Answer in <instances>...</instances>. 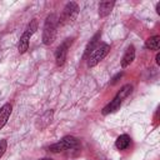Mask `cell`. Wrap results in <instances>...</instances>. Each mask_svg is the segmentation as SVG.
I'll return each instance as SVG.
<instances>
[{"label": "cell", "mask_w": 160, "mask_h": 160, "mask_svg": "<svg viewBox=\"0 0 160 160\" xmlns=\"http://www.w3.org/2000/svg\"><path fill=\"white\" fill-rule=\"evenodd\" d=\"M134 59H135V48H134L132 45H130V46L126 49V51H125V54H124V56H122L121 66H122V68L129 66V65L134 61Z\"/></svg>", "instance_id": "8"}, {"label": "cell", "mask_w": 160, "mask_h": 160, "mask_svg": "<svg viewBox=\"0 0 160 160\" xmlns=\"http://www.w3.org/2000/svg\"><path fill=\"white\" fill-rule=\"evenodd\" d=\"M11 109H12V106H11V104H5V105H2L1 108H0V130L4 128V125L8 122V120H9V116H10V114H11Z\"/></svg>", "instance_id": "7"}, {"label": "cell", "mask_w": 160, "mask_h": 160, "mask_svg": "<svg viewBox=\"0 0 160 160\" xmlns=\"http://www.w3.org/2000/svg\"><path fill=\"white\" fill-rule=\"evenodd\" d=\"M129 145H130V138H129L126 134L120 135V136L116 139V141H115V146H116L119 150H124V149H126Z\"/></svg>", "instance_id": "12"}, {"label": "cell", "mask_w": 160, "mask_h": 160, "mask_svg": "<svg viewBox=\"0 0 160 160\" xmlns=\"http://www.w3.org/2000/svg\"><path fill=\"white\" fill-rule=\"evenodd\" d=\"M131 90H132V86H131V85H129V84H128V85H124V86L120 89V91L116 94V98L122 101V100L131 92Z\"/></svg>", "instance_id": "14"}, {"label": "cell", "mask_w": 160, "mask_h": 160, "mask_svg": "<svg viewBox=\"0 0 160 160\" xmlns=\"http://www.w3.org/2000/svg\"><path fill=\"white\" fill-rule=\"evenodd\" d=\"M78 12H79V6L76 2L74 1H70L65 5V8L62 9V12L60 15V18H58V24L60 25H66V24H70L72 22L76 16H78Z\"/></svg>", "instance_id": "3"}, {"label": "cell", "mask_w": 160, "mask_h": 160, "mask_svg": "<svg viewBox=\"0 0 160 160\" xmlns=\"http://www.w3.org/2000/svg\"><path fill=\"white\" fill-rule=\"evenodd\" d=\"M51 118H52V111H46L40 119H39V121H40V128H45L48 124H50L51 122Z\"/></svg>", "instance_id": "15"}, {"label": "cell", "mask_w": 160, "mask_h": 160, "mask_svg": "<svg viewBox=\"0 0 160 160\" xmlns=\"http://www.w3.org/2000/svg\"><path fill=\"white\" fill-rule=\"evenodd\" d=\"M156 64H158V65H160V54H158V55H156Z\"/></svg>", "instance_id": "18"}, {"label": "cell", "mask_w": 160, "mask_h": 160, "mask_svg": "<svg viewBox=\"0 0 160 160\" xmlns=\"http://www.w3.org/2000/svg\"><path fill=\"white\" fill-rule=\"evenodd\" d=\"M38 30V20L34 19L29 22V25L26 26L25 31L22 32L20 40H19V44H18V50L20 54H24L28 48H29V41H30V38L34 35V32Z\"/></svg>", "instance_id": "2"}, {"label": "cell", "mask_w": 160, "mask_h": 160, "mask_svg": "<svg viewBox=\"0 0 160 160\" xmlns=\"http://www.w3.org/2000/svg\"><path fill=\"white\" fill-rule=\"evenodd\" d=\"M6 146H8L6 140H5V139L0 140V159H1V156L4 155V152H5V150H6Z\"/></svg>", "instance_id": "16"}, {"label": "cell", "mask_w": 160, "mask_h": 160, "mask_svg": "<svg viewBox=\"0 0 160 160\" xmlns=\"http://www.w3.org/2000/svg\"><path fill=\"white\" fill-rule=\"evenodd\" d=\"M121 102H122V101L115 96V98H114V99H112V100H111V101H110V102H109V104L102 109V111H101V112H102V115H108V114H111V112L116 111V110L120 108Z\"/></svg>", "instance_id": "10"}, {"label": "cell", "mask_w": 160, "mask_h": 160, "mask_svg": "<svg viewBox=\"0 0 160 160\" xmlns=\"http://www.w3.org/2000/svg\"><path fill=\"white\" fill-rule=\"evenodd\" d=\"M78 144H79V141H78L76 138H74V136H65L59 142H55V144L50 145L49 150L52 151V152H60V151H64V150L74 149V148L78 146Z\"/></svg>", "instance_id": "5"}, {"label": "cell", "mask_w": 160, "mask_h": 160, "mask_svg": "<svg viewBox=\"0 0 160 160\" xmlns=\"http://www.w3.org/2000/svg\"><path fill=\"white\" fill-rule=\"evenodd\" d=\"M145 46L148 49H150V50H158L159 46H160V36L155 35V36L149 38L146 40V42H145Z\"/></svg>", "instance_id": "13"}, {"label": "cell", "mask_w": 160, "mask_h": 160, "mask_svg": "<svg viewBox=\"0 0 160 160\" xmlns=\"http://www.w3.org/2000/svg\"><path fill=\"white\" fill-rule=\"evenodd\" d=\"M40 160H52V159H48V158H45V159H40Z\"/></svg>", "instance_id": "19"}, {"label": "cell", "mask_w": 160, "mask_h": 160, "mask_svg": "<svg viewBox=\"0 0 160 160\" xmlns=\"http://www.w3.org/2000/svg\"><path fill=\"white\" fill-rule=\"evenodd\" d=\"M120 76H121V72H120V74H118V75H116V76H115V78L112 79V81H111V84H115V82L118 81V79H119Z\"/></svg>", "instance_id": "17"}, {"label": "cell", "mask_w": 160, "mask_h": 160, "mask_svg": "<svg viewBox=\"0 0 160 160\" xmlns=\"http://www.w3.org/2000/svg\"><path fill=\"white\" fill-rule=\"evenodd\" d=\"M109 50H110V46H109L108 44H101V45H99V46L90 54V56L88 58V66H89V68H92V66L98 65V64L108 55Z\"/></svg>", "instance_id": "4"}, {"label": "cell", "mask_w": 160, "mask_h": 160, "mask_svg": "<svg viewBox=\"0 0 160 160\" xmlns=\"http://www.w3.org/2000/svg\"><path fill=\"white\" fill-rule=\"evenodd\" d=\"M114 5H115L114 1H102V2H100L99 4V16L100 18L108 16L111 12Z\"/></svg>", "instance_id": "9"}, {"label": "cell", "mask_w": 160, "mask_h": 160, "mask_svg": "<svg viewBox=\"0 0 160 160\" xmlns=\"http://www.w3.org/2000/svg\"><path fill=\"white\" fill-rule=\"evenodd\" d=\"M99 39H100V32H96L94 36H92V39L89 41V44L86 45V49H85V54H84V56L86 58V56H90V54L98 48V41H99Z\"/></svg>", "instance_id": "11"}, {"label": "cell", "mask_w": 160, "mask_h": 160, "mask_svg": "<svg viewBox=\"0 0 160 160\" xmlns=\"http://www.w3.org/2000/svg\"><path fill=\"white\" fill-rule=\"evenodd\" d=\"M72 42V39H66L62 44H60L55 51V60H56V65L61 66L64 62H65V59H66V54H68V49L70 48Z\"/></svg>", "instance_id": "6"}, {"label": "cell", "mask_w": 160, "mask_h": 160, "mask_svg": "<svg viewBox=\"0 0 160 160\" xmlns=\"http://www.w3.org/2000/svg\"><path fill=\"white\" fill-rule=\"evenodd\" d=\"M56 26H58V18L55 14H51L46 18L42 30V42L45 45H50L54 42L56 36Z\"/></svg>", "instance_id": "1"}]
</instances>
